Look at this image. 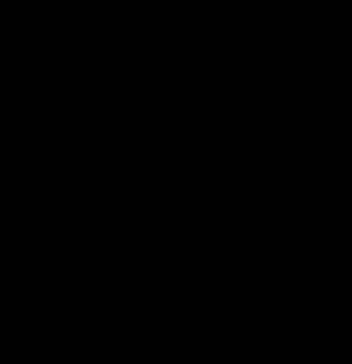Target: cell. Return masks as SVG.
<instances>
[]
</instances>
